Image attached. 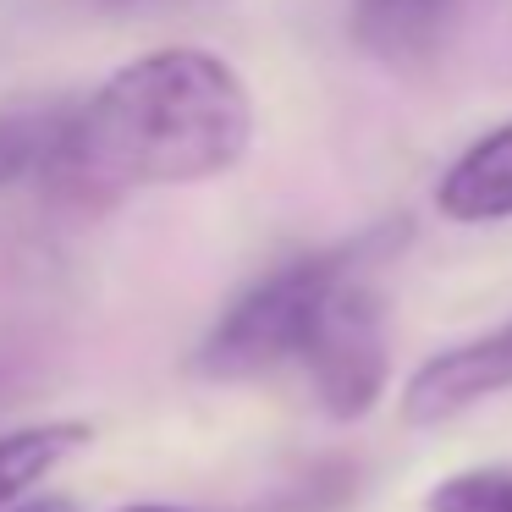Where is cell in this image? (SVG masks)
<instances>
[{
    "instance_id": "ba28073f",
    "label": "cell",
    "mask_w": 512,
    "mask_h": 512,
    "mask_svg": "<svg viewBox=\"0 0 512 512\" xmlns=\"http://www.w3.org/2000/svg\"><path fill=\"white\" fill-rule=\"evenodd\" d=\"M67 116L72 105H17L0 116V188H12L23 177H45Z\"/></svg>"
},
{
    "instance_id": "52a82bcc",
    "label": "cell",
    "mask_w": 512,
    "mask_h": 512,
    "mask_svg": "<svg viewBox=\"0 0 512 512\" xmlns=\"http://www.w3.org/2000/svg\"><path fill=\"white\" fill-rule=\"evenodd\" d=\"M94 441L89 424L78 419H45V424H23V430L0 435V512H12L50 468H61L67 457H78Z\"/></svg>"
},
{
    "instance_id": "30bf717a",
    "label": "cell",
    "mask_w": 512,
    "mask_h": 512,
    "mask_svg": "<svg viewBox=\"0 0 512 512\" xmlns=\"http://www.w3.org/2000/svg\"><path fill=\"white\" fill-rule=\"evenodd\" d=\"M12 512H83L72 496H34V501H17Z\"/></svg>"
},
{
    "instance_id": "6da1fadb",
    "label": "cell",
    "mask_w": 512,
    "mask_h": 512,
    "mask_svg": "<svg viewBox=\"0 0 512 512\" xmlns=\"http://www.w3.org/2000/svg\"><path fill=\"white\" fill-rule=\"evenodd\" d=\"M254 144V100L232 61L166 45L116 67L72 105L45 188L72 204H116L149 188H188L232 171Z\"/></svg>"
},
{
    "instance_id": "7a4b0ae2",
    "label": "cell",
    "mask_w": 512,
    "mask_h": 512,
    "mask_svg": "<svg viewBox=\"0 0 512 512\" xmlns=\"http://www.w3.org/2000/svg\"><path fill=\"white\" fill-rule=\"evenodd\" d=\"M402 243H408V221H386L331 248H309V254L276 265L270 276L248 281L226 303L221 320L204 331L193 369L204 380H259L276 375L281 364H298L336 287L364 276V270H380Z\"/></svg>"
},
{
    "instance_id": "8992f818",
    "label": "cell",
    "mask_w": 512,
    "mask_h": 512,
    "mask_svg": "<svg viewBox=\"0 0 512 512\" xmlns=\"http://www.w3.org/2000/svg\"><path fill=\"white\" fill-rule=\"evenodd\" d=\"M435 210L457 226L512 221V122L490 127L435 182Z\"/></svg>"
},
{
    "instance_id": "8fae6325",
    "label": "cell",
    "mask_w": 512,
    "mask_h": 512,
    "mask_svg": "<svg viewBox=\"0 0 512 512\" xmlns=\"http://www.w3.org/2000/svg\"><path fill=\"white\" fill-rule=\"evenodd\" d=\"M116 512H199V507H177V501H127Z\"/></svg>"
},
{
    "instance_id": "277c9868",
    "label": "cell",
    "mask_w": 512,
    "mask_h": 512,
    "mask_svg": "<svg viewBox=\"0 0 512 512\" xmlns=\"http://www.w3.org/2000/svg\"><path fill=\"white\" fill-rule=\"evenodd\" d=\"M512 391V320L496 331L468 336V342L446 347V353L424 358L402 386V419L408 424H446L457 413L479 408V402Z\"/></svg>"
},
{
    "instance_id": "5b68a950",
    "label": "cell",
    "mask_w": 512,
    "mask_h": 512,
    "mask_svg": "<svg viewBox=\"0 0 512 512\" xmlns=\"http://www.w3.org/2000/svg\"><path fill=\"white\" fill-rule=\"evenodd\" d=\"M501 0H353V39L386 67H430Z\"/></svg>"
},
{
    "instance_id": "3957f363",
    "label": "cell",
    "mask_w": 512,
    "mask_h": 512,
    "mask_svg": "<svg viewBox=\"0 0 512 512\" xmlns=\"http://www.w3.org/2000/svg\"><path fill=\"white\" fill-rule=\"evenodd\" d=\"M298 369L309 375L314 397L331 419H364L391 386V331H386V292L375 287V270L342 281L314 336L303 347Z\"/></svg>"
},
{
    "instance_id": "9c48e42d",
    "label": "cell",
    "mask_w": 512,
    "mask_h": 512,
    "mask_svg": "<svg viewBox=\"0 0 512 512\" xmlns=\"http://www.w3.org/2000/svg\"><path fill=\"white\" fill-rule=\"evenodd\" d=\"M424 512H512V463H485L430 485Z\"/></svg>"
}]
</instances>
